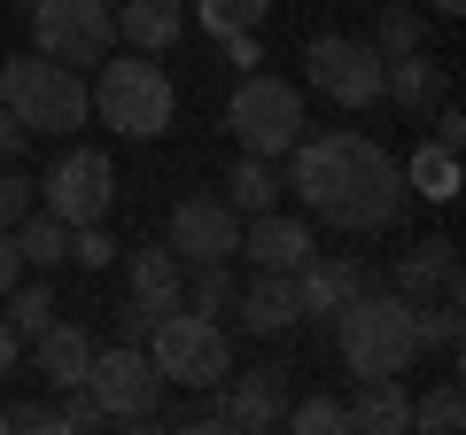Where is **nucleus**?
Masks as SVG:
<instances>
[{
	"label": "nucleus",
	"mask_w": 466,
	"mask_h": 435,
	"mask_svg": "<svg viewBox=\"0 0 466 435\" xmlns=\"http://www.w3.org/2000/svg\"><path fill=\"white\" fill-rule=\"evenodd\" d=\"M8 366H16V327L0 319V381H8Z\"/></svg>",
	"instance_id": "38"
},
{
	"label": "nucleus",
	"mask_w": 466,
	"mask_h": 435,
	"mask_svg": "<svg viewBox=\"0 0 466 435\" xmlns=\"http://www.w3.org/2000/svg\"><path fill=\"white\" fill-rule=\"evenodd\" d=\"M241 257H257V272H296L303 257H311V226H303V218H280V210H249Z\"/></svg>",
	"instance_id": "14"
},
{
	"label": "nucleus",
	"mask_w": 466,
	"mask_h": 435,
	"mask_svg": "<svg viewBox=\"0 0 466 435\" xmlns=\"http://www.w3.org/2000/svg\"><path fill=\"white\" fill-rule=\"evenodd\" d=\"M116 257H125V249H116V241L101 234V226H70V265H86V272H109Z\"/></svg>",
	"instance_id": "32"
},
{
	"label": "nucleus",
	"mask_w": 466,
	"mask_h": 435,
	"mask_svg": "<svg viewBox=\"0 0 466 435\" xmlns=\"http://www.w3.org/2000/svg\"><path fill=\"white\" fill-rule=\"evenodd\" d=\"M0 428H8V412H0Z\"/></svg>",
	"instance_id": "41"
},
{
	"label": "nucleus",
	"mask_w": 466,
	"mask_h": 435,
	"mask_svg": "<svg viewBox=\"0 0 466 435\" xmlns=\"http://www.w3.org/2000/svg\"><path fill=\"white\" fill-rule=\"evenodd\" d=\"M389 288H397V296H451V303H459V249H451L443 234H428L420 249L397 257Z\"/></svg>",
	"instance_id": "15"
},
{
	"label": "nucleus",
	"mask_w": 466,
	"mask_h": 435,
	"mask_svg": "<svg viewBox=\"0 0 466 435\" xmlns=\"http://www.w3.org/2000/svg\"><path fill=\"white\" fill-rule=\"evenodd\" d=\"M16 8H24V16H32V8H39V0H16Z\"/></svg>",
	"instance_id": "40"
},
{
	"label": "nucleus",
	"mask_w": 466,
	"mask_h": 435,
	"mask_svg": "<svg viewBox=\"0 0 466 435\" xmlns=\"http://www.w3.org/2000/svg\"><path fill=\"white\" fill-rule=\"evenodd\" d=\"M24 140H32V133H24V125L8 117V109H0V164H16V156H24Z\"/></svg>",
	"instance_id": "37"
},
{
	"label": "nucleus",
	"mask_w": 466,
	"mask_h": 435,
	"mask_svg": "<svg viewBox=\"0 0 466 435\" xmlns=\"http://www.w3.org/2000/svg\"><path fill=\"white\" fill-rule=\"evenodd\" d=\"M8 234H16V257H24V265H39V272L70 265V226H63L55 210H39V202L16 218V226H8Z\"/></svg>",
	"instance_id": "22"
},
{
	"label": "nucleus",
	"mask_w": 466,
	"mask_h": 435,
	"mask_svg": "<svg viewBox=\"0 0 466 435\" xmlns=\"http://www.w3.org/2000/svg\"><path fill=\"white\" fill-rule=\"evenodd\" d=\"M148 327H156V311L125 296V303H116V319H109V342H148Z\"/></svg>",
	"instance_id": "34"
},
{
	"label": "nucleus",
	"mask_w": 466,
	"mask_h": 435,
	"mask_svg": "<svg viewBox=\"0 0 466 435\" xmlns=\"http://www.w3.org/2000/svg\"><path fill=\"white\" fill-rule=\"evenodd\" d=\"M233 303V280H226V265H195L187 272V288H179V311H202V319H218Z\"/></svg>",
	"instance_id": "27"
},
{
	"label": "nucleus",
	"mask_w": 466,
	"mask_h": 435,
	"mask_svg": "<svg viewBox=\"0 0 466 435\" xmlns=\"http://www.w3.org/2000/svg\"><path fill=\"white\" fill-rule=\"evenodd\" d=\"M428 117H435V133H428V140H435V148H466V117H459V109H451V94H443V101H435Z\"/></svg>",
	"instance_id": "35"
},
{
	"label": "nucleus",
	"mask_w": 466,
	"mask_h": 435,
	"mask_svg": "<svg viewBox=\"0 0 466 435\" xmlns=\"http://www.w3.org/2000/svg\"><path fill=\"white\" fill-rule=\"evenodd\" d=\"M179 0H116V39L133 55H164L171 39H179Z\"/></svg>",
	"instance_id": "21"
},
{
	"label": "nucleus",
	"mask_w": 466,
	"mask_h": 435,
	"mask_svg": "<svg viewBox=\"0 0 466 435\" xmlns=\"http://www.w3.org/2000/svg\"><path fill=\"white\" fill-rule=\"evenodd\" d=\"M32 39H39V55H55V63L94 70L101 55H109V39H116V0H39L32 8Z\"/></svg>",
	"instance_id": "8"
},
{
	"label": "nucleus",
	"mask_w": 466,
	"mask_h": 435,
	"mask_svg": "<svg viewBox=\"0 0 466 435\" xmlns=\"http://www.w3.org/2000/svg\"><path fill=\"white\" fill-rule=\"evenodd\" d=\"M94 350H101V342L86 335V327L47 319V327H39V381H47V389H78L86 366H94Z\"/></svg>",
	"instance_id": "17"
},
{
	"label": "nucleus",
	"mask_w": 466,
	"mask_h": 435,
	"mask_svg": "<svg viewBox=\"0 0 466 435\" xmlns=\"http://www.w3.org/2000/svg\"><path fill=\"white\" fill-rule=\"evenodd\" d=\"M226 404H218V428H241V435H265L288 420V366H249V373H226Z\"/></svg>",
	"instance_id": "12"
},
{
	"label": "nucleus",
	"mask_w": 466,
	"mask_h": 435,
	"mask_svg": "<svg viewBox=\"0 0 466 435\" xmlns=\"http://www.w3.org/2000/svg\"><path fill=\"white\" fill-rule=\"evenodd\" d=\"M459 335H466V327H459V303H435V311H420V350H443V358H459Z\"/></svg>",
	"instance_id": "30"
},
{
	"label": "nucleus",
	"mask_w": 466,
	"mask_h": 435,
	"mask_svg": "<svg viewBox=\"0 0 466 435\" xmlns=\"http://www.w3.org/2000/svg\"><path fill=\"white\" fill-rule=\"evenodd\" d=\"M101 78H94V117L125 140H164L171 133V70H156V55H101Z\"/></svg>",
	"instance_id": "4"
},
{
	"label": "nucleus",
	"mask_w": 466,
	"mask_h": 435,
	"mask_svg": "<svg viewBox=\"0 0 466 435\" xmlns=\"http://www.w3.org/2000/svg\"><path fill=\"white\" fill-rule=\"evenodd\" d=\"M459 420H466V397H459V381L428 389V397L412 404V428H428V435H459Z\"/></svg>",
	"instance_id": "29"
},
{
	"label": "nucleus",
	"mask_w": 466,
	"mask_h": 435,
	"mask_svg": "<svg viewBox=\"0 0 466 435\" xmlns=\"http://www.w3.org/2000/svg\"><path fill=\"white\" fill-rule=\"evenodd\" d=\"M0 319L16 327V342H39V327L55 319V288L47 280H16L8 296H0Z\"/></svg>",
	"instance_id": "24"
},
{
	"label": "nucleus",
	"mask_w": 466,
	"mask_h": 435,
	"mask_svg": "<svg viewBox=\"0 0 466 435\" xmlns=\"http://www.w3.org/2000/svg\"><path fill=\"white\" fill-rule=\"evenodd\" d=\"M280 428H303V435H342L350 420H342V404H334V397H303V404H288Z\"/></svg>",
	"instance_id": "31"
},
{
	"label": "nucleus",
	"mask_w": 466,
	"mask_h": 435,
	"mask_svg": "<svg viewBox=\"0 0 466 435\" xmlns=\"http://www.w3.org/2000/svg\"><path fill=\"white\" fill-rule=\"evenodd\" d=\"M226 133L249 156H288L311 133V125H303V94L288 78H272V70H249V78L233 86V101H226Z\"/></svg>",
	"instance_id": "6"
},
{
	"label": "nucleus",
	"mask_w": 466,
	"mask_h": 435,
	"mask_svg": "<svg viewBox=\"0 0 466 435\" xmlns=\"http://www.w3.org/2000/svg\"><path fill=\"white\" fill-rule=\"evenodd\" d=\"M24 280V257H16V234H8V226H0V296H8V288Z\"/></svg>",
	"instance_id": "36"
},
{
	"label": "nucleus",
	"mask_w": 466,
	"mask_h": 435,
	"mask_svg": "<svg viewBox=\"0 0 466 435\" xmlns=\"http://www.w3.org/2000/svg\"><path fill=\"white\" fill-rule=\"evenodd\" d=\"M288 280H296V311H303V319H334L350 296H366V288H373L358 257H319V249L303 257Z\"/></svg>",
	"instance_id": "13"
},
{
	"label": "nucleus",
	"mask_w": 466,
	"mask_h": 435,
	"mask_svg": "<svg viewBox=\"0 0 466 435\" xmlns=\"http://www.w3.org/2000/svg\"><path fill=\"white\" fill-rule=\"evenodd\" d=\"M404 187H420V202H459V148H420L412 171H404Z\"/></svg>",
	"instance_id": "25"
},
{
	"label": "nucleus",
	"mask_w": 466,
	"mask_h": 435,
	"mask_svg": "<svg viewBox=\"0 0 466 435\" xmlns=\"http://www.w3.org/2000/svg\"><path fill=\"white\" fill-rule=\"evenodd\" d=\"M451 94V70L435 63L428 47H412V55H389V70H381V101H397V109H435V101Z\"/></svg>",
	"instance_id": "16"
},
{
	"label": "nucleus",
	"mask_w": 466,
	"mask_h": 435,
	"mask_svg": "<svg viewBox=\"0 0 466 435\" xmlns=\"http://www.w3.org/2000/svg\"><path fill=\"white\" fill-rule=\"evenodd\" d=\"M0 109L24 125V133H78L86 117H94V94H86V78L70 63H55V55H16V63H0Z\"/></svg>",
	"instance_id": "3"
},
{
	"label": "nucleus",
	"mask_w": 466,
	"mask_h": 435,
	"mask_svg": "<svg viewBox=\"0 0 466 435\" xmlns=\"http://www.w3.org/2000/svg\"><path fill=\"white\" fill-rule=\"evenodd\" d=\"M342 420L358 435H412V397H404L397 373H381V381H366L358 397L342 404Z\"/></svg>",
	"instance_id": "18"
},
{
	"label": "nucleus",
	"mask_w": 466,
	"mask_h": 435,
	"mask_svg": "<svg viewBox=\"0 0 466 435\" xmlns=\"http://www.w3.org/2000/svg\"><path fill=\"white\" fill-rule=\"evenodd\" d=\"M109 202H116V164L101 148H63L39 187V210H55L63 226H101Z\"/></svg>",
	"instance_id": "9"
},
{
	"label": "nucleus",
	"mask_w": 466,
	"mask_h": 435,
	"mask_svg": "<svg viewBox=\"0 0 466 435\" xmlns=\"http://www.w3.org/2000/svg\"><path fill=\"white\" fill-rule=\"evenodd\" d=\"M78 389L94 397L101 420H125V428H148L156 404H164V373L148 366L140 342H109V350H94V366H86Z\"/></svg>",
	"instance_id": "7"
},
{
	"label": "nucleus",
	"mask_w": 466,
	"mask_h": 435,
	"mask_svg": "<svg viewBox=\"0 0 466 435\" xmlns=\"http://www.w3.org/2000/svg\"><path fill=\"white\" fill-rule=\"evenodd\" d=\"M125 265V288H133V303H148L156 319L179 311V288H187V265L171 249H133V257H116Z\"/></svg>",
	"instance_id": "19"
},
{
	"label": "nucleus",
	"mask_w": 466,
	"mask_h": 435,
	"mask_svg": "<svg viewBox=\"0 0 466 435\" xmlns=\"http://www.w3.org/2000/svg\"><path fill=\"white\" fill-rule=\"evenodd\" d=\"M148 366L164 373L171 389H218L233 373V342H226V327L218 319H202V311H164L148 327Z\"/></svg>",
	"instance_id": "5"
},
{
	"label": "nucleus",
	"mask_w": 466,
	"mask_h": 435,
	"mask_svg": "<svg viewBox=\"0 0 466 435\" xmlns=\"http://www.w3.org/2000/svg\"><path fill=\"white\" fill-rule=\"evenodd\" d=\"M420 16H428L420 0H412V8H381V24H373V55H381V63H389V55H412L420 47Z\"/></svg>",
	"instance_id": "28"
},
{
	"label": "nucleus",
	"mask_w": 466,
	"mask_h": 435,
	"mask_svg": "<svg viewBox=\"0 0 466 435\" xmlns=\"http://www.w3.org/2000/svg\"><path fill=\"white\" fill-rule=\"evenodd\" d=\"M288 156H296V195L342 234H381L404 210V171L366 133H303Z\"/></svg>",
	"instance_id": "1"
},
{
	"label": "nucleus",
	"mask_w": 466,
	"mask_h": 435,
	"mask_svg": "<svg viewBox=\"0 0 466 435\" xmlns=\"http://www.w3.org/2000/svg\"><path fill=\"white\" fill-rule=\"evenodd\" d=\"M334 342H342V366L358 381H381V373H404L420 358V303L397 296V288H366L334 311Z\"/></svg>",
	"instance_id": "2"
},
{
	"label": "nucleus",
	"mask_w": 466,
	"mask_h": 435,
	"mask_svg": "<svg viewBox=\"0 0 466 435\" xmlns=\"http://www.w3.org/2000/svg\"><path fill=\"white\" fill-rule=\"evenodd\" d=\"M195 16H202L210 39H233V32H257V24L272 16V0H202Z\"/></svg>",
	"instance_id": "26"
},
{
	"label": "nucleus",
	"mask_w": 466,
	"mask_h": 435,
	"mask_svg": "<svg viewBox=\"0 0 466 435\" xmlns=\"http://www.w3.org/2000/svg\"><path fill=\"white\" fill-rule=\"evenodd\" d=\"M303 70H311V86L327 101H342V109H373L381 101V55H373V39H342V32H319L311 47H303Z\"/></svg>",
	"instance_id": "10"
},
{
	"label": "nucleus",
	"mask_w": 466,
	"mask_h": 435,
	"mask_svg": "<svg viewBox=\"0 0 466 435\" xmlns=\"http://www.w3.org/2000/svg\"><path fill=\"white\" fill-rule=\"evenodd\" d=\"M420 8H428V16H459L466 0H420Z\"/></svg>",
	"instance_id": "39"
},
{
	"label": "nucleus",
	"mask_w": 466,
	"mask_h": 435,
	"mask_svg": "<svg viewBox=\"0 0 466 435\" xmlns=\"http://www.w3.org/2000/svg\"><path fill=\"white\" fill-rule=\"evenodd\" d=\"M241 327H249V335H288V327H303L296 280H288V272H257V280L241 288Z\"/></svg>",
	"instance_id": "20"
},
{
	"label": "nucleus",
	"mask_w": 466,
	"mask_h": 435,
	"mask_svg": "<svg viewBox=\"0 0 466 435\" xmlns=\"http://www.w3.org/2000/svg\"><path fill=\"white\" fill-rule=\"evenodd\" d=\"M32 202H39V187H32V179H24V171H16V164H0V226H16V218H24V210H32Z\"/></svg>",
	"instance_id": "33"
},
{
	"label": "nucleus",
	"mask_w": 466,
	"mask_h": 435,
	"mask_svg": "<svg viewBox=\"0 0 466 435\" xmlns=\"http://www.w3.org/2000/svg\"><path fill=\"white\" fill-rule=\"evenodd\" d=\"M226 195H233V210H241V218H249V210H272V202H280V171H272V156H249V148H241Z\"/></svg>",
	"instance_id": "23"
},
{
	"label": "nucleus",
	"mask_w": 466,
	"mask_h": 435,
	"mask_svg": "<svg viewBox=\"0 0 466 435\" xmlns=\"http://www.w3.org/2000/svg\"><path fill=\"white\" fill-rule=\"evenodd\" d=\"M171 257H187V265H226V257H241V210H233L226 195H187L171 202Z\"/></svg>",
	"instance_id": "11"
}]
</instances>
